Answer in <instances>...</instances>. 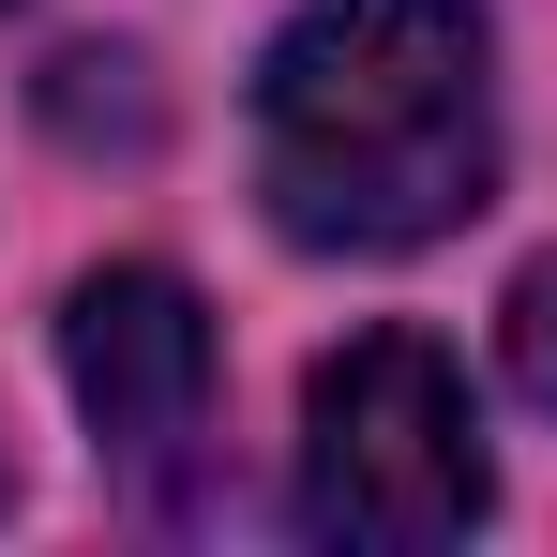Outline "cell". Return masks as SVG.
<instances>
[{
	"label": "cell",
	"mask_w": 557,
	"mask_h": 557,
	"mask_svg": "<svg viewBox=\"0 0 557 557\" xmlns=\"http://www.w3.org/2000/svg\"><path fill=\"white\" fill-rule=\"evenodd\" d=\"M512 376H528V392L557 407V257H543L528 286H512Z\"/></svg>",
	"instance_id": "277c9868"
},
{
	"label": "cell",
	"mask_w": 557,
	"mask_h": 557,
	"mask_svg": "<svg viewBox=\"0 0 557 557\" xmlns=\"http://www.w3.org/2000/svg\"><path fill=\"white\" fill-rule=\"evenodd\" d=\"M0 497H15V482H0Z\"/></svg>",
	"instance_id": "5b68a950"
},
{
	"label": "cell",
	"mask_w": 557,
	"mask_h": 557,
	"mask_svg": "<svg viewBox=\"0 0 557 557\" xmlns=\"http://www.w3.org/2000/svg\"><path fill=\"white\" fill-rule=\"evenodd\" d=\"M61 376L91 407L106 482L151 512V528H196L211 512V317H196L182 272L121 257L61 301Z\"/></svg>",
	"instance_id": "3957f363"
},
{
	"label": "cell",
	"mask_w": 557,
	"mask_h": 557,
	"mask_svg": "<svg viewBox=\"0 0 557 557\" xmlns=\"http://www.w3.org/2000/svg\"><path fill=\"white\" fill-rule=\"evenodd\" d=\"M286 512H301V543H362V557H437L497 512V453H482V407L437 332H347L301 376Z\"/></svg>",
	"instance_id": "7a4b0ae2"
},
{
	"label": "cell",
	"mask_w": 557,
	"mask_h": 557,
	"mask_svg": "<svg viewBox=\"0 0 557 557\" xmlns=\"http://www.w3.org/2000/svg\"><path fill=\"white\" fill-rule=\"evenodd\" d=\"M257 196L301 257H422L497 196L482 0H301L257 61Z\"/></svg>",
	"instance_id": "6da1fadb"
}]
</instances>
